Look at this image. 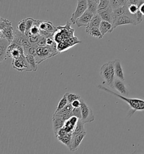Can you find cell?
Instances as JSON below:
<instances>
[{"mask_svg": "<svg viewBox=\"0 0 144 154\" xmlns=\"http://www.w3.org/2000/svg\"><path fill=\"white\" fill-rule=\"evenodd\" d=\"M98 88L101 91H104L109 94L117 97L120 100L124 101L129 105L132 111L130 112V116L134 115L136 111H144V100L139 98H127L125 96L118 94L117 93L113 92L112 91L108 89V88L102 86L101 85H98Z\"/></svg>", "mask_w": 144, "mask_h": 154, "instance_id": "1", "label": "cell"}, {"mask_svg": "<svg viewBox=\"0 0 144 154\" xmlns=\"http://www.w3.org/2000/svg\"><path fill=\"white\" fill-rule=\"evenodd\" d=\"M60 54L55 42L52 46H38L37 49V55L35 57L37 64L41 63L46 59Z\"/></svg>", "mask_w": 144, "mask_h": 154, "instance_id": "2", "label": "cell"}, {"mask_svg": "<svg viewBox=\"0 0 144 154\" xmlns=\"http://www.w3.org/2000/svg\"><path fill=\"white\" fill-rule=\"evenodd\" d=\"M100 75L108 86L113 88V83L116 79L113 61H110L102 66L100 69Z\"/></svg>", "mask_w": 144, "mask_h": 154, "instance_id": "3", "label": "cell"}, {"mask_svg": "<svg viewBox=\"0 0 144 154\" xmlns=\"http://www.w3.org/2000/svg\"><path fill=\"white\" fill-rule=\"evenodd\" d=\"M34 23L38 26L40 36L46 38H54V34L58 30L57 27H55L52 23L49 21L35 20Z\"/></svg>", "mask_w": 144, "mask_h": 154, "instance_id": "4", "label": "cell"}, {"mask_svg": "<svg viewBox=\"0 0 144 154\" xmlns=\"http://www.w3.org/2000/svg\"><path fill=\"white\" fill-rule=\"evenodd\" d=\"M0 38H4L12 42L14 38L13 28L11 23L6 19H0Z\"/></svg>", "mask_w": 144, "mask_h": 154, "instance_id": "5", "label": "cell"}, {"mask_svg": "<svg viewBox=\"0 0 144 154\" xmlns=\"http://www.w3.org/2000/svg\"><path fill=\"white\" fill-rule=\"evenodd\" d=\"M7 57L13 59H22L26 58L24 48L16 43L12 42L7 50Z\"/></svg>", "mask_w": 144, "mask_h": 154, "instance_id": "6", "label": "cell"}, {"mask_svg": "<svg viewBox=\"0 0 144 154\" xmlns=\"http://www.w3.org/2000/svg\"><path fill=\"white\" fill-rule=\"evenodd\" d=\"M126 24H133L137 25L136 14L134 16H130L128 15H123L120 17H118L115 18L114 22L112 24V31L117 27Z\"/></svg>", "mask_w": 144, "mask_h": 154, "instance_id": "7", "label": "cell"}, {"mask_svg": "<svg viewBox=\"0 0 144 154\" xmlns=\"http://www.w3.org/2000/svg\"><path fill=\"white\" fill-rule=\"evenodd\" d=\"M82 104L81 106L82 120L86 123L93 122L94 120V116L92 110L86 103L84 100L81 99Z\"/></svg>", "mask_w": 144, "mask_h": 154, "instance_id": "8", "label": "cell"}, {"mask_svg": "<svg viewBox=\"0 0 144 154\" xmlns=\"http://www.w3.org/2000/svg\"><path fill=\"white\" fill-rule=\"evenodd\" d=\"M88 9L87 0H78L75 11L72 14L70 20L73 24H76V19L80 18Z\"/></svg>", "mask_w": 144, "mask_h": 154, "instance_id": "9", "label": "cell"}, {"mask_svg": "<svg viewBox=\"0 0 144 154\" xmlns=\"http://www.w3.org/2000/svg\"><path fill=\"white\" fill-rule=\"evenodd\" d=\"M12 66L14 69H15L19 72L23 71L31 72L32 71L30 66L27 62L26 58L22 59H13L12 61Z\"/></svg>", "mask_w": 144, "mask_h": 154, "instance_id": "10", "label": "cell"}, {"mask_svg": "<svg viewBox=\"0 0 144 154\" xmlns=\"http://www.w3.org/2000/svg\"><path fill=\"white\" fill-rule=\"evenodd\" d=\"M13 42L23 48L29 47L32 45L28 37L18 30L14 33V38Z\"/></svg>", "mask_w": 144, "mask_h": 154, "instance_id": "11", "label": "cell"}, {"mask_svg": "<svg viewBox=\"0 0 144 154\" xmlns=\"http://www.w3.org/2000/svg\"><path fill=\"white\" fill-rule=\"evenodd\" d=\"M94 14L87 9L85 12L81 15L80 18L76 19V24L78 27L85 26L87 27L90 23L91 19L94 17Z\"/></svg>", "mask_w": 144, "mask_h": 154, "instance_id": "12", "label": "cell"}, {"mask_svg": "<svg viewBox=\"0 0 144 154\" xmlns=\"http://www.w3.org/2000/svg\"><path fill=\"white\" fill-rule=\"evenodd\" d=\"M86 136V131L82 132L76 135H72V143H71V149L70 151H76L80 147L81 143Z\"/></svg>", "mask_w": 144, "mask_h": 154, "instance_id": "13", "label": "cell"}, {"mask_svg": "<svg viewBox=\"0 0 144 154\" xmlns=\"http://www.w3.org/2000/svg\"><path fill=\"white\" fill-rule=\"evenodd\" d=\"M123 82L124 81L116 77L113 83V89H115L121 95L123 96H127L129 91Z\"/></svg>", "mask_w": 144, "mask_h": 154, "instance_id": "14", "label": "cell"}, {"mask_svg": "<svg viewBox=\"0 0 144 154\" xmlns=\"http://www.w3.org/2000/svg\"><path fill=\"white\" fill-rule=\"evenodd\" d=\"M65 122L66 121L61 116L53 115L52 125H53L54 134L56 136V137L58 135V130L64 126Z\"/></svg>", "mask_w": 144, "mask_h": 154, "instance_id": "15", "label": "cell"}, {"mask_svg": "<svg viewBox=\"0 0 144 154\" xmlns=\"http://www.w3.org/2000/svg\"><path fill=\"white\" fill-rule=\"evenodd\" d=\"M11 42L4 38H0V62H2L4 59H6L7 50Z\"/></svg>", "mask_w": 144, "mask_h": 154, "instance_id": "16", "label": "cell"}, {"mask_svg": "<svg viewBox=\"0 0 144 154\" xmlns=\"http://www.w3.org/2000/svg\"><path fill=\"white\" fill-rule=\"evenodd\" d=\"M99 14L102 20L109 22L112 25L116 17L113 13V10L110 6H109L106 9L99 13Z\"/></svg>", "mask_w": 144, "mask_h": 154, "instance_id": "17", "label": "cell"}, {"mask_svg": "<svg viewBox=\"0 0 144 154\" xmlns=\"http://www.w3.org/2000/svg\"><path fill=\"white\" fill-rule=\"evenodd\" d=\"M114 62V72L116 77L121 79L123 81H124V71L122 66L121 62L119 59H116Z\"/></svg>", "mask_w": 144, "mask_h": 154, "instance_id": "18", "label": "cell"}, {"mask_svg": "<svg viewBox=\"0 0 144 154\" xmlns=\"http://www.w3.org/2000/svg\"><path fill=\"white\" fill-rule=\"evenodd\" d=\"M99 29L104 36L105 34L112 32V25L109 22L102 20L99 26Z\"/></svg>", "mask_w": 144, "mask_h": 154, "instance_id": "19", "label": "cell"}, {"mask_svg": "<svg viewBox=\"0 0 144 154\" xmlns=\"http://www.w3.org/2000/svg\"><path fill=\"white\" fill-rule=\"evenodd\" d=\"M56 138H58V141L67 146L69 149H70L72 143V133H67L63 136H58Z\"/></svg>", "mask_w": 144, "mask_h": 154, "instance_id": "20", "label": "cell"}, {"mask_svg": "<svg viewBox=\"0 0 144 154\" xmlns=\"http://www.w3.org/2000/svg\"><path fill=\"white\" fill-rule=\"evenodd\" d=\"M86 33L90 35V36L94 37H96L98 38H102L103 36L102 35L101 33L100 32L99 27H86L85 30Z\"/></svg>", "mask_w": 144, "mask_h": 154, "instance_id": "21", "label": "cell"}, {"mask_svg": "<svg viewBox=\"0 0 144 154\" xmlns=\"http://www.w3.org/2000/svg\"><path fill=\"white\" fill-rule=\"evenodd\" d=\"M101 21H102V19L101 18L100 14L99 13L94 14L87 27H99Z\"/></svg>", "mask_w": 144, "mask_h": 154, "instance_id": "22", "label": "cell"}, {"mask_svg": "<svg viewBox=\"0 0 144 154\" xmlns=\"http://www.w3.org/2000/svg\"><path fill=\"white\" fill-rule=\"evenodd\" d=\"M85 124V123L82 120V119H79L78 122L76 123V127L72 133V135H76L78 134L81 133L82 132L86 131L85 128H84Z\"/></svg>", "mask_w": 144, "mask_h": 154, "instance_id": "23", "label": "cell"}, {"mask_svg": "<svg viewBox=\"0 0 144 154\" xmlns=\"http://www.w3.org/2000/svg\"><path fill=\"white\" fill-rule=\"evenodd\" d=\"M26 58L27 60V62L30 66L32 71H37V63L36 62L35 57L31 55H26Z\"/></svg>", "mask_w": 144, "mask_h": 154, "instance_id": "24", "label": "cell"}, {"mask_svg": "<svg viewBox=\"0 0 144 154\" xmlns=\"http://www.w3.org/2000/svg\"><path fill=\"white\" fill-rule=\"evenodd\" d=\"M88 3V9L89 11L92 12L93 14L98 13V6L99 4L96 2L94 0H87Z\"/></svg>", "mask_w": 144, "mask_h": 154, "instance_id": "25", "label": "cell"}, {"mask_svg": "<svg viewBox=\"0 0 144 154\" xmlns=\"http://www.w3.org/2000/svg\"><path fill=\"white\" fill-rule=\"evenodd\" d=\"M38 46L37 45H32L29 47L23 48L25 55H31L34 57L37 55V49Z\"/></svg>", "mask_w": 144, "mask_h": 154, "instance_id": "26", "label": "cell"}, {"mask_svg": "<svg viewBox=\"0 0 144 154\" xmlns=\"http://www.w3.org/2000/svg\"><path fill=\"white\" fill-rule=\"evenodd\" d=\"M110 0H100L98 6V13L104 11L109 6Z\"/></svg>", "mask_w": 144, "mask_h": 154, "instance_id": "27", "label": "cell"}, {"mask_svg": "<svg viewBox=\"0 0 144 154\" xmlns=\"http://www.w3.org/2000/svg\"><path fill=\"white\" fill-rule=\"evenodd\" d=\"M73 107L72 106V104L69 103H68L67 105H66L64 108L61 109H60L58 111L55 112L54 115L60 116V115H62L64 114V113H67L68 112L71 111L73 110Z\"/></svg>", "mask_w": 144, "mask_h": 154, "instance_id": "28", "label": "cell"}, {"mask_svg": "<svg viewBox=\"0 0 144 154\" xmlns=\"http://www.w3.org/2000/svg\"><path fill=\"white\" fill-rule=\"evenodd\" d=\"M68 103H69V102H68V100L67 95H66V94H65L63 97H62V98L59 101L58 105V106L56 107V111H55V112H56L59 111L60 109H63L66 105H67Z\"/></svg>", "mask_w": 144, "mask_h": 154, "instance_id": "29", "label": "cell"}, {"mask_svg": "<svg viewBox=\"0 0 144 154\" xmlns=\"http://www.w3.org/2000/svg\"><path fill=\"white\" fill-rule=\"evenodd\" d=\"M40 37H41V36H40V34L34 35H31L28 37L31 45H37V43L38 42V41H40Z\"/></svg>", "mask_w": 144, "mask_h": 154, "instance_id": "30", "label": "cell"}, {"mask_svg": "<svg viewBox=\"0 0 144 154\" xmlns=\"http://www.w3.org/2000/svg\"><path fill=\"white\" fill-rule=\"evenodd\" d=\"M17 30L22 33L25 34L26 31V19H22V20L20 21L18 23V26H17Z\"/></svg>", "mask_w": 144, "mask_h": 154, "instance_id": "31", "label": "cell"}, {"mask_svg": "<svg viewBox=\"0 0 144 154\" xmlns=\"http://www.w3.org/2000/svg\"><path fill=\"white\" fill-rule=\"evenodd\" d=\"M67 97L68 102L69 103H72V102L76 100H80L81 99V97L78 94H74V93H65Z\"/></svg>", "mask_w": 144, "mask_h": 154, "instance_id": "32", "label": "cell"}, {"mask_svg": "<svg viewBox=\"0 0 144 154\" xmlns=\"http://www.w3.org/2000/svg\"><path fill=\"white\" fill-rule=\"evenodd\" d=\"M26 31L25 35H26L27 33L29 32L31 28L34 25L35 19L32 18H28L26 19Z\"/></svg>", "mask_w": 144, "mask_h": 154, "instance_id": "33", "label": "cell"}, {"mask_svg": "<svg viewBox=\"0 0 144 154\" xmlns=\"http://www.w3.org/2000/svg\"><path fill=\"white\" fill-rule=\"evenodd\" d=\"M128 10L131 15H136L139 10V6L134 4H129L128 5Z\"/></svg>", "mask_w": 144, "mask_h": 154, "instance_id": "34", "label": "cell"}, {"mask_svg": "<svg viewBox=\"0 0 144 154\" xmlns=\"http://www.w3.org/2000/svg\"><path fill=\"white\" fill-rule=\"evenodd\" d=\"M109 6H110L112 10H115L122 6L121 5L117 0H110Z\"/></svg>", "mask_w": 144, "mask_h": 154, "instance_id": "35", "label": "cell"}, {"mask_svg": "<svg viewBox=\"0 0 144 154\" xmlns=\"http://www.w3.org/2000/svg\"><path fill=\"white\" fill-rule=\"evenodd\" d=\"M73 116H76L78 119H81L82 118V113H81V107H78V108H73Z\"/></svg>", "mask_w": 144, "mask_h": 154, "instance_id": "36", "label": "cell"}, {"mask_svg": "<svg viewBox=\"0 0 144 154\" xmlns=\"http://www.w3.org/2000/svg\"><path fill=\"white\" fill-rule=\"evenodd\" d=\"M46 39H47V38L41 36L40 40L37 43V45L38 46H46Z\"/></svg>", "mask_w": 144, "mask_h": 154, "instance_id": "37", "label": "cell"}, {"mask_svg": "<svg viewBox=\"0 0 144 154\" xmlns=\"http://www.w3.org/2000/svg\"><path fill=\"white\" fill-rule=\"evenodd\" d=\"M72 106L73 107V108H78V107H81V104H82V102H81V98L80 100H74L72 103Z\"/></svg>", "mask_w": 144, "mask_h": 154, "instance_id": "38", "label": "cell"}, {"mask_svg": "<svg viewBox=\"0 0 144 154\" xmlns=\"http://www.w3.org/2000/svg\"><path fill=\"white\" fill-rule=\"evenodd\" d=\"M130 4H134L140 6L141 5L144 3V0H129Z\"/></svg>", "mask_w": 144, "mask_h": 154, "instance_id": "39", "label": "cell"}, {"mask_svg": "<svg viewBox=\"0 0 144 154\" xmlns=\"http://www.w3.org/2000/svg\"><path fill=\"white\" fill-rule=\"evenodd\" d=\"M142 14L140 12V11L139 10L138 12L136 14V18H137V24H139L140 23L142 22Z\"/></svg>", "mask_w": 144, "mask_h": 154, "instance_id": "40", "label": "cell"}, {"mask_svg": "<svg viewBox=\"0 0 144 154\" xmlns=\"http://www.w3.org/2000/svg\"><path fill=\"white\" fill-rule=\"evenodd\" d=\"M121 6H127L130 4L129 0H117Z\"/></svg>", "mask_w": 144, "mask_h": 154, "instance_id": "41", "label": "cell"}, {"mask_svg": "<svg viewBox=\"0 0 144 154\" xmlns=\"http://www.w3.org/2000/svg\"><path fill=\"white\" fill-rule=\"evenodd\" d=\"M139 10L140 12L142 13V14L144 16V2L142 3L141 6L139 7Z\"/></svg>", "mask_w": 144, "mask_h": 154, "instance_id": "42", "label": "cell"}, {"mask_svg": "<svg viewBox=\"0 0 144 154\" xmlns=\"http://www.w3.org/2000/svg\"><path fill=\"white\" fill-rule=\"evenodd\" d=\"M96 2H98V4H99V2H100V0H94Z\"/></svg>", "mask_w": 144, "mask_h": 154, "instance_id": "43", "label": "cell"}]
</instances>
